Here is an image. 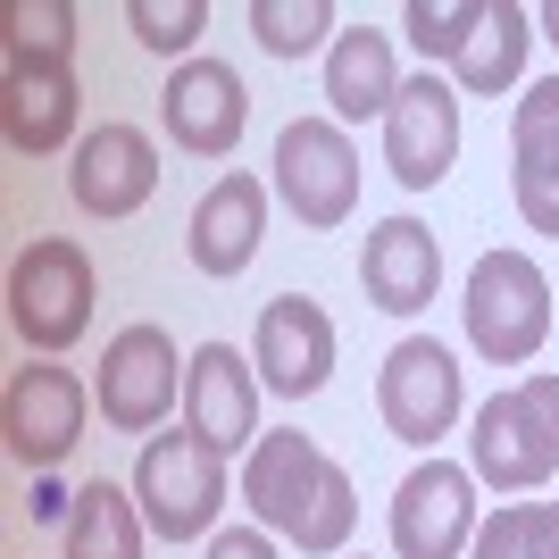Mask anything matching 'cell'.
Masks as SVG:
<instances>
[{
    "instance_id": "obj_1",
    "label": "cell",
    "mask_w": 559,
    "mask_h": 559,
    "mask_svg": "<svg viewBox=\"0 0 559 559\" xmlns=\"http://www.w3.org/2000/svg\"><path fill=\"white\" fill-rule=\"evenodd\" d=\"M242 501L267 535L301 543V551L334 559L359 526V485H350V467H334L326 451L309 443L301 426H267L242 460Z\"/></svg>"
},
{
    "instance_id": "obj_2",
    "label": "cell",
    "mask_w": 559,
    "mask_h": 559,
    "mask_svg": "<svg viewBox=\"0 0 559 559\" xmlns=\"http://www.w3.org/2000/svg\"><path fill=\"white\" fill-rule=\"evenodd\" d=\"M467 467L492 492H535L559 476V376H526L510 393L476 401L467 418Z\"/></svg>"
},
{
    "instance_id": "obj_3",
    "label": "cell",
    "mask_w": 559,
    "mask_h": 559,
    "mask_svg": "<svg viewBox=\"0 0 559 559\" xmlns=\"http://www.w3.org/2000/svg\"><path fill=\"white\" fill-rule=\"evenodd\" d=\"M9 326L25 334L34 359H59L68 343H84L93 326V259L68 234H34L9 267Z\"/></svg>"
},
{
    "instance_id": "obj_4",
    "label": "cell",
    "mask_w": 559,
    "mask_h": 559,
    "mask_svg": "<svg viewBox=\"0 0 559 559\" xmlns=\"http://www.w3.org/2000/svg\"><path fill=\"white\" fill-rule=\"evenodd\" d=\"M134 501L159 543H210L217 510H226V451H210L192 426L185 435H151L134 460Z\"/></svg>"
},
{
    "instance_id": "obj_5",
    "label": "cell",
    "mask_w": 559,
    "mask_h": 559,
    "mask_svg": "<svg viewBox=\"0 0 559 559\" xmlns=\"http://www.w3.org/2000/svg\"><path fill=\"white\" fill-rule=\"evenodd\" d=\"M467 343L485 350L492 368H526L551 343V276L526 251H485L467 267Z\"/></svg>"
},
{
    "instance_id": "obj_6",
    "label": "cell",
    "mask_w": 559,
    "mask_h": 559,
    "mask_svg": "<svg viewBox=\"0 0 559 559\" xmlns=\"http://www.w3.org/2000/svg\"><path fill=\"white\" fill-rule=\"evenodd\" d=\"M376 418L384 435L409 451H435L451 426L467 418V376L435 334H409V343L384 350V368H376Z\"/></svg>"
},
{
    "instance_id": "obj_7",
    "label": "cell",
    "mask_w": 559,
    "mask_h": 559,
    "mask_svg": "<svg viewBox=\"0 0 559 559\" xmlns=\"http://www.w3.org/2000/svg\"><path fill=\"white\" fill-rule=\"evenodd\" d=\"M84 409H93V393H84V376H75V368H59V359H25V368L9 376V393H0V443H9L17 467L59 476V460L84 443Z\"/></svg>"
},
{
    "instance_id": "obj_8",
    "label": "cell",
    "mask_w": 559,
    "mask_h": 559,
    "mask_svg": "<svg viewBox=\"0 0 559 559\" xmlns=\"http://www.w3.org/2000/svg\"><path fill=\"white\" fill-rule=\"evenodd\" d=\"M276 201L309 234L343 226L359 210V151H350V134L334 117H293L276 134Z\"/></svg>"
},
{
    "instance_id": "obj_9",
    "label": "cell",
    "mask_w": 559,
    "mask_h": 559,
    "mask_svg": "<svg viewBox=\"0 0 559 559\" xmlns=\"http://www.w3.org/2000/svg\"><path fill=\"white\" fill-rule=\"evenodd\" d=\"M476 526H485V510H476V467L460 460H418L409 476H401L393 492V559H467L476 551Z\"/></svg>"
},
{
    "instance_id": "obj_10",
    "label": "cell",
    "mask_w": 559,
    "mask_h": 559,
    "mask_svg": "<svg viewBox=\"0 0 559 559\" xmlns=\"http://www.w3.org/2000/svg\"><path fill=\"white\" fill-rule=\"evenodd\" d=\"M185 350L167 343V326H151V318H134V326H117L109 350H100V418L117 426V435H151V426H167V409L185 401Z\"/></svg>"
},
{
    "instance_id": "obj_11",
    "label": "cell",
    "mask_w": 559,
    "mask_h": 559,
    "mask_svg": "<svg viewBox=\"0 0 559 559\" xmlns=\"http://www.w3.org/2000/svg\"><path fill=\"white\" fill-rule=\"evenodd\" d=\"M460 159V93H451V75H409L401 100L384 109V167H393L401 192H435Z\"/></svg>"
},
{
    "instance_id": "obj_12",
    "label": "cell",
    "mask_w": 559,
    "mask_h": 559,
    "mask_svg": "<svg viewBox=\"0 0 559 559\" xmlns=\"http://www.w3.org/2000/svg\"><path fill=\"white\" fill-rule=\"evenodd\" d=\"M151 192H159V142L142 126H126V117L93 126L68 151V201L84 217H134Z\"/></svg>"
},
{
    "instance_id": "obj_13",
    "label": "cell",
    "mask_w": 559,
    "mask_h": 559,
    "mask_svg": "<svg viewBox=\"0 0 559 559\" xmlns=\"http://www.w3.org/2000/svg\"><path fill=\"white\" fill-rule=\"evenodd\" d=\"M259 393H267V384H259V368L234 343H201L192 368H185V426L210 451H226V460L234 451L251 460V443L267 435V426H259Z\"/></svg>"
},
{
    "instance_id": "obj_14",
    "label": "cell",
    "mask_w": 559,
    "mask_h": 559,
    "mask_svg": "<svg viewBox=\"0 0 559 559\" xmlns=\"http://www.w3.org/2000/svg\"><path fill=\"white\" fill-rule=\"evenodd\" d=\"M251 368H259V384L276 401H309L334 376V318L309 301V293H276V301L259 309Z\"/></svg>"
},
{
    "instance_id": "obj_15",
    "label": "cell",
    "mask_w": 559,
    "mask_h": 559,
    "mask_svg": "<svg viewBox=\"0 0 559 559\" xmlns=\"http://www.w3.org/2000/svg\"><path fill=\"white\" fill-rule=\"evenodd\" d=\"M159 117H167V142H176V151L226 159L234 142H242V126H251V93H242V75H234L226 59H185L159 93Z\"/></svg>"
},
{
    "instance_id": "obj_16",
    "label": "cell",
    "mask_w": 559,
    "mask_h": 559,
    "mask_svg": "<svg viewBox=\"0 0 559 559\" xmlns=\"http://www.w3.org/2000/svg\"><path fill=\"white\" fill-rule=\"evenodd\" d=\"M435 284H443V242H435V226H418V217L368 226V242H359V293H368V309L418 318V309L435 301Z\"/></svg>"
},
{
    "instance_id": "obj_17",
    "label": "cell",
    "mask_w": 559,
    "mask_h": 559,
    "mask_svg": "<svg viewBox=\"0 0 559 559\" xmlns=\"http://www.w3.org/2000/svg\"><path fill=\"white\" fill-rule=\"evenodd\" d=\"M510 192L518 217L559 242V75H535L510 109Z\"/></svg>"
},
{
    "instance_id": "obj_18",
    "label": "cell",
    "mask_w": 559,
    "mask_h": 559,
    "mask_svg": "<svg viewBox=\"0 0 559 559\" xmlns=\"http://www.w3.org/2000/svg\"><path fill=\"white\" fill-rule=\"evenodd\" d=\"M259 234H267V185L234 167V176H217V185L201 192V210H192V226H185V251H192L201 276H242L259 259Z\"/></svg>"
},
{
    "instance_id": "obj_19",
    "label": "cell",
    "mask_w": 559,
    "mask_h": 559,
    "mask_svg": "<svg viewBox=\"0 0 559 559\" xmlns=\"http://www.w3.org/2000/svg\"><path fill=\"white\" fill-rule=\"evenodd\" d=\"M75 109H84L75 68H9L0 75V134H9L17 159H50V151L84 142L75 134Z\"/></svg>"
},
{
    "instance_id": "obj_20",
    "label": "cell",
    "mask_w": 559,
    "mask_h": 559,
    "mask_svg": "<svg viewBox=\"0 0 559 559\" xmlns=\"http://www.w3.org/2000/svg\"><path fill=\"white\" fill-rule=\"evenodd\" d=\"M401 59H393V34H376V25H343L326 50V100H334V126H384V109L401 100Z\"/></svg>"
},
{
    "instance_id": "obj_21",
    "label": "cell",
    "mask_w": 559,
    "mask_h": 559,
    "mask_svg": "<svg viewBox=\"0 0 559 559\" xmlns=\"http://www.w3.org/2000/svg\"><path fill=\"white\" fill-rule=\"evenodd\" d=\"M526 50H535V9L492 0L485 25L467 34V50L451 59V93H460V100H501L518 75H526Z\"/></svg>"
},
{
    "instance_id": "obj_22",
    "label": "cell",
    "mask_w": 559,
    "mask_h": 559,
    "mask_svg": "<svg viewBox=\"0 0 559 559\" xmlns=\"http://www.w3.org/2000/svg\"><path fill=\"white\" fill-rule=\"evenodd\" d=\"M142 535H151V518H142L134 485H84L75 492V518H68V559H142Z\"/></svg>"
},
{
    "instance_id": "obj_23",
    "label": "cell",
    "mask_w": 559,
    "mask_h": 559,
    "mask_svg": "<svg viewBox=\"0 0 559 559\" xmlns=\"http://www.w3.org/2000/svg\"><path fill=\"white\" fill-rule=\"evenodd\" d=\"M0 34H9V68H75V9L68 0H9Z\"/></svg>"
},
{
    "instance_id": "obj_24",
    "label": "cell",
    "mask_w": 559,
    "mask_h": 559,
    "mask_svg": "<svg viewBox=\"0 0 559 559\" xmlns=\"http://www.w3.org/2000/svg\"><path fill=\"white\" fill-rule=\"evenodd\" d=\"M467 559H559V501H501Z\"/></svg>"
},
{
    "instance_id": "obj_25",
    "label": "cell",
    "mask_w": 559,
    "mask_h": 559,
    "mask_svg": "<svg viewBox=\"0 0 559 559\" xmlns=\"http://www.w3.org/2000/svg\"><path fill=\"white\" fill-rule=\"evenodd\" d=\"M251 34L267 59H309V50H334V9L326 0H251Z\"/></svg>"
},
{
    "instance_id": "obj_26",
    "label": "cell",
    "mask_w": 559,
    "mask_h": 559,
    "mask_svg": "<svg viewBox=\"0 0 559 559\" xmlns=\"http://www.w3.org/2000/svg\"><path fill=\"white\" fill-rule=\"evenodd\" d=\"M485 9H492V0H409V9H401V34H409L426 59H443V68H451V59L467 50V34L485 25Z\"/></svg>"
},
{
    "instance_id": "obj_27",
    "label": "cell",
    "mask_w": 559,
    "mask_h": 559,
    "mask_svg": "<svg viewBox=\"0 0 559 559\" xmlns=\"http://www.w3.org/2000/svg\"><path fill=\"white\" fill-rule=\"evenodd\" d=\"M142 50H159V59H192V43L210 34V0H134L126 9Z\"/></svg>"
},
{
    "instance_id": "obj_28",
    "label": "cell",
    "mask_w": 559,
    "mask_h": 559,
    "mask_svg": "<svg viewBox=\"0 0 559 559\" xmlns=\"http://www.w3.org/2000/svg\"><path fill=\"white\" fill-rule=\"evenodd\" d=\"M201 559H284V551H276L267 526H226V535H210V551H201Z\"/></svg>"
},
{
    "instance_id": "obj_29",
    "label": "cell",
    "mask_w": 559,
    "mask_h": 559,
    "mask_svg": "<svg viewBox=\"0 0 559 559\" xmlns=\"http://www.w3.org/2000/svg\"><path fill=\"white\" fill-rule=\"evenodd\" d=\"M25 518H34V526H68V518H75V492L59 485V476H34V492H25Z\"/></svg>"
},
{
    "instance_id": "obj_30",
    "label": "cell",
    "mask_w": 559,
    "mask_h": 559,
    "mask_svg": "<svg viewBox=\"0 0 559 559\" xmlns=\"http://www.w3.org/2000/svg\"><path fill=\"white\" fill-rule=\"evenodd\" d=\"M535 34H543V43L559 50V0H551V9H535Z\"/></svg>"
}]
</instances>
